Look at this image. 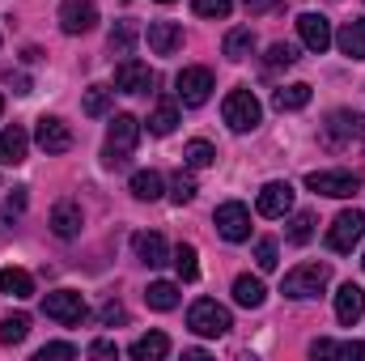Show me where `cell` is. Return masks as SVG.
<instances>
[{
  "label": "cell",
  "instance_id": "obj_1",
  "mask_svg": "<svg viewBox=\"0 0 365 361\" xmlns=\"http://www.w3.org/2000/svg\"><path fill=\"white\" fill-rule=\"evenodd\" d=\"M136 141H140V123L132 115H115L110 128H106V145H102L106 166H128L132 153H136Z\"/></svg>",
  "mask_w": 365,
  "mask_h": 361
},
{
  "label": "cell",
  "instance_id": "obj_2",
  "mask_svg": "<svg viewBox=\"0 0 365 361\" xmlns=\"http://www.w3.org/2000/svg\"><path fill=\"white\" fill-rule=\"evenodd\" d=\"M331 280V268L327 264H297L293 272H284L280 280V293L293 298V302H306V298H319Z\"/></svg>",
  "mask_w": 365,
  "mask_h": 361
},
{
  "label": "cell",
  "instance_id": "obj_3",
  "mask_svg": "<svg viewBox=\"0 0 365 361\" xmlns=\"http://www.w3.org/2000/svg\"><path fill=\"white\" fill-rule=\"evenodd\" d=\"M221 115H225V123L234 128V132H255L259 128V119H264V106H259V98L251 90H230L225 93V102H221Z\"/></svg>",
  "mask_w": 365,
  "mask_h": 361
},
{
  "label": "cell",
  "instance_id": "obj_4",
  "mask_svg": "<svg viewBox=\"0 0 365 361\" xmlns=\"http://www.w3.org/2000/svg\"><path fill=\"white\" fill-rule=\"evenodd\" d=\"M187 327H191L195 336H225V332L234 327V319H230V310H225L221 302L200 298V302H191V310H187Z\"/></svg>",
  "mask_w": 365,
  "mask_h": 361
},
{
  "label": "cell",
  "instance_id": "obj_5",
  "mask_svg": "<svg viewBox=\"0 0 365 361\" xmlns=\"http://www.w3.org/2000/svg\"><path fill=\"white\" fill-rule=\"evenodd\" d=\"M212 225H217V234L225 243H247L251 238V208L238 204V200H225V204H217Z\"/></svg>",
  "mask_w": 365,
  "mask_h": 361
},
{
  "label": "cell",
  "instance_id": "obj_6",
  "mask_svg": "<svg viewBox=\"0 0 365 361\" xmlns=\"http://www.w3.org/2000/svg\"><path fill=\"white\" fill-rule=\"evenodd\" d=\"M43 315L56 319V323H64V327H77L90 310H86V298L77 289H56V293L43 298Z\"/></svg>",
  "mask_w": 365,
  "mask_h": 361
},
{
  "label": "cell",
  "instance_id": "obj_7",
  "mask_svg": "<svg viewBox=\"0 0 365 361\" xmlns=\"http://www.w3.org/2000/svg\"><path fill=\"white\" fill-rule=\"evenodd\" d=\"M323 145H331V149H340V145H365V115L336 111L323 123Z\"/></svg>",
  "mask_w": 365,
  "mask_h": 361
},
{
  "label": "cell",
  "instance_id": "obj_8",
  "mask_svg": "<svg viewBox=\"0 0 365 361\" xmlns=\"http://www.w3.org/2000/svg\"><path fill=\"white\" fill-rule=\"evenodd\" d=\"M361 238H365V213H357V208L340 213V217L331 221V230H327V247H331L336 255H349Z\"/></svg>",
  "mask_w": 365,
  "mask_h": 361
},
{
  "label": "cell",
  "instance_id": "obj_9",
  "mask_svg": "<svg viewBox=\"0 0 365 361\" xmlns=\"http://www.w3.org/2000/svg\"><path fill=\"white\" fill-rule=\"evenodd\" d=\"M306 187L319 191V195H331V200H349L361 191V179L353 171H310L306 175Z\"/></svg>",
  "mask_w": 365,
  "mask_h": 361
},
{
  "label": "cell",
  "instance_id": "obj_10",
  "mask_svg": "<svg viewBox=\"0 0 365 361\" xmlns=\"http://www.w3.org/2000/svg\"><path fill=\"white\" fill-rule=\"evenodd\" d=\"M175 93H179L182 106H204L212 93V73L208 68H182L175 77Z\"/></svg>",
  "mask_w": 365,
  "mask_h": 361
},
{
  "label": "cell",
  "instance_id": "obj_11",
  "mask_svg": "<svg viewBox=\"0 0 365 361\" xmlns=\"http://www.w3.org/2000/svg\"><path fill=\"white\" fill-rule=\"evenodd\" d=\"M34 145H38L43 153H68V149H73V132H68V123H64V119L43 115V119H38V128H34Z\"/></svg>",
  "mask_w": 365,
  "mask_h": 361
},
{
  "label": "cell",
  "instance_id": "obj_12",
  "mask_svg": "<svg viewBox=\"0 0 365 361\" xmlns=\"http://www.w3.org/2000/svg\"><path fill=\"white\" fill-rule=\"evenodd\" d=\"M98 26V9L90 0H64L60 4V30L64 34H90Z\"/></svg>",
  "mask_w": 365,
  "mask_h": 361
},
{
  "label": "cell",
  "instance_id": "obj_13",
  "mask_svg": "<svg viewBox=\"0 0 365 361\" xmlns=\"http://www.w3.org/2000/svg\"><path fill=\"white\" fill-rule=\"evenodd\" d=\"M115 90L123 93H149L153 90V68L140 60H119L115 64Z\"/></svg>",
  "mask_w": 365,
  "mask_h": 361
},
{
  "label": "cell",
  "instance_id": "obj_14",
  "mask_svg": "<svg viewBox=\"0 0 365 361\" xmlns=\"http://www.w3.org/2000/svg\"><path fill=\"white\" fill-rule=\"evenodd\" d=\"M255 208H259V217H284L289 208H293V187L284 179H272L259 187V200H255Z\"/></svg>",
  "mask_w": 365,
  "mask_h": 361
},
{
  "label": "cell",
  "instance_id": "obj_15",
  "mask_svg": "<svg viewBox=\"0 0 365 361\" xmlns=\"http://www.w3.org/2000/svg\"><path fill=\"white\" fill-rule=\"evenodd\" d=\"M297 34H302V43H306L310 51H319V56H323V51L331 47V39H336V34H331V21H327L323 13H302V17H297Z\"/></svg>",
  "mask_w": 365,
  "mask_h": 361
},
{
  "label": "cell",
  "instance_id": "obj_16",
  "mask_svg": "<svg viewBox=\"0 0 365 361\" xmlns=\"http://www.w3.org/2000/svg\"><path fill=\"white\" fill-rule=\"evenodd\" d=\"M132 251H136V260H140V264H149V268H162V264H166V255H170L166 238H162V234H153V230L132 234Z\"/></svg>",
  "mask_w": 365,
  "mask_h": 361
},
{
  "label": "cell",
  "instance_id": "obj_17",
  "mask_svg": "<svg viewBox=\"0 0 365 361\" xmlns=\"http://www.w3.org/2000/svg\"><path fill=\"white\" fill-rule=\"evenodd\" d=\"M145 39H149V51L153 56H175L182 47V26H175V21H153L145 30Z\"/></svg>",
  "mask_w": 365,
  "mask_h": 361
},
{
  "label": "cell",
  "instance_id": "obj_18",
  "mask_svg": "<svg viewBox=\"0 0 365 361\" xmlns=\"http://www.w3.org/2000/svg\"><path fill=\"white\" fill-rule=\"evenodd\" d=\"M365 315V289L361 285H340V293H336V319L344 323V327H353L357 319Z\"/></svg>",
  "mask_w": 365,
  "mask_h": 361
},
{
  "label": "cell",
  "instance_id": "obj_19",
  "mask_svg": "<svg viewBox=\"0 0 365 361\" xmlns=\"http://www.w3.org/2000/svg\"><path fill=\"white\" fill-rule=\"evenodd\" d=\"M51 234L56 238H77L81 234V204L77 200H60L51 208Z\"/></svg>",
  "mask_w": 365,
  "mask_h": 361
},
{
  "label": "cell",
  "instance_id": "obj_20",
  "mask_svg": "<svg viewBox=\"0 0 365 361\" xmlns=\"http://www.w3.org/2000/svg\"><path fill=\"white\" fill-rule=\"evenodd\" d=\"M26 149H30L26 128L9 123V128L0 132V166H17V162H26Z\"/></svg>",
  "mask_w": 365,
  "mask_h": 361
},
{
  "label": "cell",
  "instance_id": "obj_21",
  "mask_svg": "<svg viewBox=\"0 0 365 361\" xmlns=\"http://www.w3.org/2000/svg\"><path fill=\"white\" fill-rule=\"evenodd\" d=\"M349 60H365V17H353V21H344L340 26V34L331 39Z\"/></svg>",
  "mask_w": 365,
  "mask_h": 361
},
{
  "label": "cell",
  "instance_id": "obj_22",
  "mask_svg": "<svg viewBox=\"0 0 365 361\" xmlns=\"http://www.w3.org/2000/svg\"><path fill=\"white\" fill-rule=\"evenodd\" d=\"M136 361H162L170 353V336L166 332H149V336H140V340H132V349H128Z\"/></svg>",
  "mask_w": 365,
  "mask_h": 361
},
{
  "label": "cell",
  "instance_id": "obj_23",
  "mask_svg": "<svg viewBox=\"0 0 365 361\" xmlns=\"http://www.w3.org/2000/svg\"><path fill=\"white\" fill-rule=\"evenodd\" d=\"M264 298H268V289H264L259 276H238V280H234V302H238V306L255 310V306H264Z\"/></svg>",
  "mask_w": 365,
  "mask_h": 361
},
{
  "label": "cell",
  "instance_id": "obj_24",
  "mask_svg": "<svg viewBox=\"0 0 365 361\" xmlns=\"http://www.w3.org/2000/svg\"><path fill=\"white\" fill-rule=\"evenodd\" d=\"M0 293H9V298H34V276L26 268H0Z\"/></svg>",
  "mask_w": 365,
  "mask_h": 361
},
{
  "label": "cell",
  "instance_id": "obj_25",
  "mask_svg": "<svg viewBox=\"0 0 365 361\" xmlns=\"http://www.w3.org/2000/svg\"><path fill=\"white\" fill-rule=\"evenodd\" d=\"M221 51H225L230 60H247V56L255 51V34H251V26H234V30L225 34Z\"/></svg>",
  "mask_w": 365,
  "mask_h": 361
},
{
  "label": "cell",
  "instance_id": "obj_26",
  "mask_svg": "<svg viewBox=\"0 0 365 361\" xmlns=\"http://www.w3.org/2000/svg\"><path fill=\"white\" fill-rule=\"evenodd\" d=\"M145 302H149L153 310H175V306H179V285H175V280H153V285L145 289Z\"/></svg>",
  "mask_w": 365,
  "mask_h": 361
},
{
  "label": "cell",
  "instance_id": "obj_27",
  "mask_svg": "<svg viewBox=\"0 0 365 361\" xmlns=\"http://www.w3.org/2000/svg\"><path fill=\"white\" fill-rule=\"evenodd\" d=\"M175 128H179V106L175 102H158L153 115H149V132L153 136H170Z\"/></svg>",
  "mask_w": 365,
  "mask_h": 361
},
{
  "label": "cell",
  "instance_id": "obj_28",
  "mask_svg": "<svg viewBox=\"0 0 365 361\" xmlns=\"http://www.w3.org/2000/svg\"><path fill=\"white\" fill-rule=\"evenodd\" d=\"M306 102H310V86H302V81H297V86H280V90L272 93L276 111H302Z\"/></svg>",
  "mask_w": 365,
  "mask_h": 361
},
{
  "label": "cell",
  "instance_id": "obj_29",
  "mask_svg": "<svg viewBox=\"0 0 365 361\" xmlns=\"http://www.w3.org/2000/svg\"><path fill=\"white\" fill-rule=\"evenodd\" d=\"M30 336V315H9V319H0V345H21Z\"/></svg>",
  "mask_w": 365,
  "mask_h": 361
},
{
  "label": "cell",
  "instance_id": "obj_30",
  "mask_svg": "<svg viewBox=\"0 0 365 361\" xmlns=\"http://www.w3.org/2000/svg\"><path fill=\"white\" fill-rule=\"evenodd\" d=\"M132 43H136V26H132V21H119V26L106 34L110 56H132Z\"/></svg>",
  "mask_w": 365,
  "mask_h": 361
},
{
  "label": "cell",
  "instance_id": "obj_31",
  "mask_svg": "<svg viewBox=\"0 0 365 361\" xmlns=\"http://www.w3.org/2000/svg\"><path fill=\"white\" fill-rule=\"evenodd\" d=\"M182 162H187L191 171H204V166H212V162H217V149H212L208 141H187V149H182Z\"/></svg>",
  "mask_w": 365,
  "mask_h": 361
},
{
  "label": "cell",
  "instance_id": "obj_32",
  "mask_svg": "<svg viewBox=\"0 0 365 361\" xmlns=\"http://www.w3.org/2000/svg\"><path fill=\"white\" fill-rule=\"evenodd\" d=\"M132 195L136 200H158L162 195V175L158 171H136L132 175Z\"/></svg>",
  "mask_w": 365,
  "mask_h": 361
},
{
  "label": "cell",
  "instance_id": "obj_33",
  "mask_svg": "<svg viewBox=\"0 0 365 361\" xmlns=\"http://www.w3.org/2000/svg\"><path fill=\"white\" fill-rule=\"evenodd\" d=\"M314 238V213H293V221H289V243L293 247H306Z\"/></svg>",
  "mask_w": 365,
  "mask_h": 361
},
{
  "label": "cell",
  "instance_id": "obj_34",
  "mask_svg": "<svg viewBox=\"0 0 365 361\" xmlns=\"http://www.w3.org/2000/svg\"><path fill=\"white\" fill-rule=\"evenodd\" d=\"M26 200H30V195H26V187H13V195L0 204V225H4V230H13V221L26 213Z\"/></svg>",
  "mask_w": 365,
  "mask_h": 361
},
{
  "label": "cell",
  "instance_id": "obj_35",
  "mask_svg": "<svg viewBox=\"0 0 365 361\" xmlns=\"http://www.w3.org/2000/svg\"><path fill=\"white\" fill-rule=\"evenodd\" d=\"M175 268H179L182 280H195V276H200V255H195L191 243H179V247H175Z\"/></svg>",
  "mask_w": 365,
  "mask_h": 361
},
{
  "label": "cell",
  "instance_id": "obj_36",
  "mask_svg": "<svg viewBox=\"0 0 365 361\" xmlns=\"http://www.w3.org/2000/svg\"><path fill=\"white\" fill-rule=\"evenodd\" d=\"M195 17H208V21H225L234 13V0H191Z\"/></svg>",
  "mask_w": 365,
  "mask_h": 361
},
{
  "label": "cell",
  "instance_id": "obj_37",
  "mask_svg": "<svg viewBox=\"0 0 365 361\" xmlns=\"http://www.w3.org/2000/svg\"><path fill=\"white\" fill-rule=\"evenodd\" d=\"M81 106H86V115H93V119L106 115V111H110V90H106V86H90Z\"/></svg>",
  "mask_w": 365,
  "mask_h": 361
},
{
  "label": "cell",
  "instance_id": "obj_38",
  "mask_svg": "<svg viewBox=\"0 0 365 361\" xmlns=\"http://www.w3.org/2000/svg\"><path fill=\"white\" fill-rule=\"evenodd\" d=\"M297 60V47L293 43H272L268 47V68H289Z\"/></svg>",
  "mask_w": 365,
  "mask_h": 361
},
{
  "label": "cell",
  "instance_id": "obj_39",
  "mask_svg": "<svg viewBox=\"0 0 365 361\" xmlns=\"http://www.w3.org/2000/svg\"><path fill=\"white\" fill-rule=\"evenodd\" d=\"M170 195H175V204H191L195 200V179L191 175H175V183H170Z\"/></svg>",
  "mask_w": 365,
  "mask_h": 361
},
{
  "label": "cell",
  "instance_id": "obj_40",
  "mask_svg": "<svg viewBox=\"0 0 365 361\" xmlns=\"http://www.w3.org/2000/svg\"><path fill=\"white\" fill-rule=\"evenodd\" d=\"M255 264H259L264 272H272L276 264H280V260H276V243L272 238H259V243H255Z\"/></svg>",
  "mask_w": 365,
  "mask_h": 361
},
{
  "label": "cell",
  "instance_id": "obj_41",
  "mask_svg": "<svg viewBox=\"0 0 365 361\" xmlns=\"http://www.w3.org/2000/svg\"><path fill=\"white\" fill-rule=\"evenodd\" d=\"M68 357H77V349H73V345H64V340H56V345H43V349H38V361H68Z\"/></svg>",
  "mask_w": 365,
  "mask_h": 361
},
{
  "label": "cell",
  "instance_id": "obj_42",
  "mask_svg": "<svg viewBox=\"0 0 365 361\" xmlns=\"http://www.w3.org/2000/svg\"><path fill=\"white\" fill-rule=\"evenodd\" d=\"M98 319H102V327H115V323H128V310H123L119 302H102Z\"/></svg>",
  "mask_w": 365,
  "mask_h": 361
},
{
  "label": "cell",
  "instance_id": "obj_43",
  "mask_svg": "<svg viewBox=\"0 0 365 361\" xmlns=\"http://www.w3.org/2000/svg\"><path fill=\"white\" fill-rule=\"evenodd\" d=\"M336 357H365L361 340H349V345H336Z\"/></svg>",
  "mask_w": 365,
  "mask_h": 361
},
{
  "label": "cell",
  "instance_id": "obj_44",
  "mask_svg": "<svg viewBox=\"0 0 365 361\" xmlns=\"http://www.w3.org/2000/svg\"><path fill=\"white\" fill-rule=\"evenodd\" d=\"M310 357H336V340H314L310 345Z\"/></svg>",
  "mask_w": 365,
  "mask_h": 361
},
{
  "label": "cell",
  "instance_id": "obj_45",
  "mask_svg": "<svg viewBox=\"0 0 365 361\" xmlns=\"http://www.w3.org/2000/svg\"><path fill=\"white\" fill-rule=\"evenodd\" d=\"M90 353H93V357H115L119 349H115V340H93V345H90Z\"/></svg>",
  "mask_w": 365,
  "mask_h": 361
},
{
  "label": "cell",
  "instance_id": "obj_46",
  "mask_svg": "<svg viewBox=\"0 0 365 361\" xmlns=\"http://www.w3.org/2000/svg\"><path fill=\"white\" fill-rule=\"evenodd\" d=\"M0 111H4V98H0Z\"/></svg>",
  "mask_w": 365,
  "mask_h": 361
},
{
  "label": "cell",
  "instance_id": "obj_47",
  "mask_svg": "<svg viewBox=\"0 0 365 361\" xmlns=\"http://www.w3.org/2000/svg\"><path fill=\"white\" fill-rule=\"evenodd\" d=\"M158 4H170V0H158Z\"/></svg>",
  "mask_w": 365,
  "mask_h": 361
},
{
  "label": "cell",
  "instance_id": "obj_48",
  "mask_svg": "<svg viewBox=\"0 0 365 361\" xmlns=\"http://www.w3.org/2000/svg\"><path fill=\"white\" fill-rule=\"evenodd\" d=\"M361 268H365V260H361Z\"/></svg>",
  "mask_w": 365,
  "mask_h": 361
}]
</instances>
